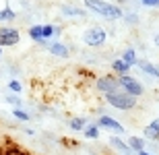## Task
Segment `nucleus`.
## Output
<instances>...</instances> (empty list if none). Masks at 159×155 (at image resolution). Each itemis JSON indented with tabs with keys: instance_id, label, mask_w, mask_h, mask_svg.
<instances>
[{
	"instance_id": "obj_23",
	"label": "nucleus",
	"mask_w": 159,
	"mask_h": 155,
	"mask_svg": "<svg viewBox=\"0 0 159 155\" xmlns=\"http://www.w3.org/2000/svg\"><path fill=\"white\" fill-rule=\"evenodd\" d=\"M6 103H11V106H15V107H21V106H23V102H21V97H19L17 93L6 95Z\"/></svg>"
},
{
	"instance_id": "obj_13",
	"label": "nucleus",
	"mask_w": 159,
	"mask_h": 155,
	"mask_svg": "<svg viewBox=\"0 0 159 155\" xmlns=\"http://www.w3.org/2000/svg\"><path fill=\"white\" fill-rule=\"evenodd\" d=\"M128 147L132 153H139V151H145V139L143 137H130L128 139Z\"/></svg>"
},
{
	"instance_id": "obj_24",
	"label": "nucleus",
	"mask_w": 159,
	"mask_h": 155,
	"mask_svg": "<svg viewBox=\"0 0 159 155\" xmlns=\"http://www.w3.org/2000/svg\"><path fill=\"white\" fill-rule=\"evenodd\" d=\"M124 21H126V23H136V21H139V19H136V15L134 12H128V15H124Z\"/></svg>"
},
{
	"instance_id": "obj_30",
	"label": "nucleus",
	"mask_w": 159,
	"mask_h": 155,
	"mask_svg": "<svg viewBox=\"0 0 159 155\" xmlns=\"http://www.w3.org/2000/svg\"><path fill=\"white\" fill-rule=\"evenodd\" d=\"M132 155H136V153H132Z\"/></svg>"
},
{
	"instance_id": "obj_28",
	"label": "nucleus",
	"mask_w": 159,
	"mask_h": 155,
	"mask_svg": "<svg viewBox=\"0 0 159 155\" xmlns=\"http://www.w3.org/2000/svg\"><path fill=\"white\" fill-rule=\"evenodd\" d=\"M114 4H118V2H126V0H112Z\"/></svg>"
},
{
	"instance_id": "obj_3",
	"label": "nucleus",
	"mask_w": 159,
	"mask_h": 155,
	"mask_svg": "<svg viewBox=\"0 0 159 155\" xmlns=\"http://www.w3.org/2000/svg\"><path fill=\"white\" fill-rule=\"evenodd\" d=\"M107 39V33L103 27H89V29L83 31V43L85 46H89V48H99V46H103Z\"/></svg>"
},
{
	"instance_id": "obj_16",
	"label": "nucleus",
	"mask_w": 159,
	"mask_h": 155,
	"mask_svg": "<svg viewBox=\"0 0 159 155\" xmlns=\"http://www.w3.org/2000/svg\"><path fill=\"white\" fill-rule=\"evenodd\" d=\"M62 15H64V17H85V11H83V8H77V6L64 4L62 6Z\"/></svg>"
},
{
	"instance_id": "obj_19",
	"label": "nucleus",
	"mask_w": 159,
	"mask_h": 155,
	"mask_svg": "<svg viewBox=\"0 0 159 155\" xmlns=\"http://www.w3.org/2000/svg\"><path fill=\"white\" fill-rule=\"evenodd\" d=\"M41 37L43 39H52V37H56V27L54 25H41Z\"/></svg>"
},
{
	"instance_id": "obj_6",
	"label": "nucleus",
	"mask_w": 159,
	"mask_h": 155,
	"mask_svg": "<svg viewBox=\"0 0 159 155\" xmlns=\"http://www.w3.org/2000/svg\"><path fill=\"white\" fill-rule=\"evenodd\" d=\"M19 39H21L19 29H15V27H0V48L17 46Z\"/></svg>"
},
{
	"instance_id": "obj_14",
	"label": "nucleus",
	"mask_w": 159,
	"mask_h": 155,
	"mask_svg": "<svg viewBox=\"0 0 159 155\" xmlns=\"http://www.w3.org/2000/svg\"><path fill=\"white\" fill-rule=\"evenodd\" d=\"M122 60L126 62L128 66H134L136 62H139V56H136V50L134 48H126L122 52Z\"/></svg>"
},
{
	"instance_id": "obj_2",
	"label": "nucleus",
	"mask_w": 159,
	"mask_h": 155,
	"mask_svg": "<svg viewBox=\"0 0 159 155\" xmlns=\"http://www.w3.org/2000/svg\"><path fill=\"white\" fill-rule=\"evenodd\" d=\"M106 102L112 107H116V110H124L126 112V110H132L136 106V97H132L128 93H124L122 89H118V91H114V93H107Z\"/></svg>"
},
{
	"instance_id": "obj_9",
	"label": "nucleus",
	"mask_w": 159,
	"mask_h": 155,
	"mask_svg": "<svg viewBox=\"0 0 159 155\" xmlns=\"http://www.w3.org/2000/svg\"><path fill=\"white\" fill-rule=\"evenodd\" d=\"M110 145H112L116 151H120L122 155H132V151H130L128 143H124V141L118 137V134H112V137H110Z\"/></svg>"
},
{
	"instance_id": "obj_12",
	"label": "nucleus",
	"mask_w": 159,
	"mask_h": 155,
	"mask_svg": "<svg viewBox=\"0 0 159 155\" xmlns=\"http://www.w3.org/2000/svg\"><path fill=\"white\" fill-rule=\"evenodd\" d=\"M130 68H132V66H128L122 58H118V60H114V62H112V71L116 72L118 77H122V75H128Z\"/></svg>"
},
{
	"instance_id": "obj_11",
	"label": "nucleus",
	"mask_w": 159,
	"mask_h": 155,
	"mask_svg": "<svg viewBox=\"0 0 159 155\" xmlns=\"http://www.w3.org/2000/svg\"><path fill=\"white\" fill-rule=\"evenodd\" d=\"M136 64H139V68H141L143 72H147L151 77L159 79V64H153V62H149V60H139Z\"/></svg>"
},
{
	"instance_id": "obj_17",
	"label": "nucleus",
	"mask_w": 159,
	"mask_h": 155,
	"mask_svg": "<svg viewBox=\"0 0 159 155\" xmlns=\"http://www.w3.org/2000/svg\"><path fill=\"white\" fill-rule=\"evenodd\" d=\"M83 134H85V139L95 141V139H99V126L97 124H87L85 128H83Z\"/></svg>"
},
{
	"instance_id": "obj_22",
	"label": "nucleus",
	"mask_w": 159,
	"mask_h": 155,
	"mask_svg": "<svg viewBox=\"0 0 159 155\" xmlns=\"http://www.w3.org/2000/svg\"><path fill=\"white\" fill-rule=\"evenodd\" d=\"M8 89H11L12 93H17V95H19V93L23 91V85L19 83L17 79H11V81H8Z\"/></svg>"
},
{
	"instance_id": "obj_8",
	"label": "nucleus",
	"mask_w": 159,
	"mask_h": 155,
	"mask_svg": "<svg viewBox=\"0 0 159 155\" xmlns=\"http://www.w3.org/2000/svg\"><path fill=\"white\" fill-rule=\"evenodd\" d=\"M143 134H145V139H151V141H159V118L151 120V122L145 126Z\"/></svg>"
},
{
	"instance_id": "obj_29",
	"label": "nucleus",
	"mask_w": 159,
	"mask_h": 155,
	"mask_svg": "<svg viewBox=\"0 0 159 155\" xmlns=\"http://www.w3.org/2000/svg\"><path fill=\"white\" fill-rule=\"evenodd\" d=\"M0 56H2V48H0Z\"/></svg>"
},
{
	"instance_id": "obj_21",
	"label": "nucleus",
	"mask_w": 159,
	"mask_h": 155,
	"mask_svg": "<svg viewBox=\"0 0 159 155\" xmlns=\"http://www.w3.org/2000/svg\"><path fill=\"white\" fill-rule=\"evenodd\" d=\"M12 116H15L17 120H21V122H27V120H31V116L25 112V110H21V107H15V110H12Z\"/></svg>"
},
{
	"instance_id": "obj_25",
	"label": "nucleus",
	"mask_w": 159,
	"mask_h": 155,
	"mask_svg": "<svg viewBox=\"0 0 159 155\" xmlns=\"http://www.w3.org/2000/svg\"><path fill=\"white\" fill-rule=\"evenodd\" d=\"M141 4H145V6H159V0H141Z\"/></svg>"
},
{
	"instance_id": "obj_10",
	"label": "nucleus",
	"mask_w": 159,
	"mask_h": 155,
	"mask_svg": "<svg viewBox=\"0 0 159 155\" xmlns=\"http://www.w3.org/2000/svg\"><path fill=\"white\" fill-rule=\"evenodd\" d=\"M48 52L54 54V56H58V58H68V48H66L64 43H60V42H52V43H48Z\"/></svg>"
},
{
	"instance_id": "obj_15",
	"label": "nucleus",
	"mask_w": 159,
	"mask_h": 155,
	"mask_svg": "<svg viewBox=\"0 0 159 155\" xmlns=\"http://www.w3.org/2000/svg\"><path fill=\"white\" fill-rule=\"evenodd\" d=\"M29 37L33 39V42L41 43V46H48V42L41 37V25H33V27H29Z\"/></svg>"
},
{
	"instance_id": "obj_4",
	"label": "nucleus",
	"mask_w": 159,
	"mask_h": 155,
	"mask_svg": "<svg viewBox=\"0 0 159 155\" xmlns=\"http://www.w3.org/2000/svg\"><path fill=\"white\" fill-rule=\"evenodd\" d=\"M118 83H120V89H122L124 93L132 95V97H141L143 93H145L143 83L139 81V79L130 77V75H122V77H118Z\"/></svg>"
},
{
	"instance_id": "obj_5",
	"label": "nucleus",
	"mask_w": 159,
	"mask_h": 155,
	"mask_svg": "<svg viewBox=\"0 0 159 155\" xmlns=\"http://www.w3.org/2000/svg\"><path fill=\"white\" fill-rule=\"evenodd\" d=\"M95 87L99 93L107 95V93H114V91L120 89V83H118V77H112V75H106V77H99L95 81Z\"/></svg>"
},
{
	"instance_id": "obj_26",
	"label": "nucleus",
	"mask_w": 159,
	"mask_h": 155,
	"mask_svg": "<svg viewBox=\"0 0 159 155\" xmlns=\"http://www.w3.org/2000/svg\"><path fill=\"white\" fill-rule=\"evenodd\" d=\"M153 43H155V46H157V48H159V33H157V35L153 37Z\"/></svg>"
},
{
	"instance_id": "obj_20",
	"label": "nucleus",
	"mask_w": 159,
	"mask_h": 155,
	"mask_svg": "<svg viewBox=\"0 0 159 155\" xmlns=\"http://www.w3.org/2000/svg\"><path fill=\"white\" fill-rule=\"evenodd\" d=\"M87 126V118H72L70 120V128L72 130H83Z\"/></svg>"
},
{
	"instance_id": "obj_1",
	"label": "nucleus",
	"mask_w": 159,
	"mask_h": 155,
	"mask_svg": "<svg viewBox=\"0 0 159 155\" xmlns=\"http://www.w3.org/2000/svg\"><path fill=\"white\" fill-rule=\"evenodd\" d=\"M87 11H93L97 15H101L107 21H118L124 17V11L114 2H106V0H83Z\"/></svg>"
},
{
	"instance_id": "obj_27",
	"label": "nucleus",
	"mask_w": 159,
	"mask_h": 155,
	"mask_svg": "<svg viewBox=\"0 0 159 155\" xmlns=\"http://www.w3.org/2000/svg\"><path fill=\"white\" fill-rule=\"evenodd\" d=\"M136 155H151V153H147V151H139Z\"/></svg>"
},
{
	"instance_id": "obj_18",
	"label": "nucleus",
	"mask_w": 159,
	"mask_h": 155,
	"mask_svg": "<svg viewBox=\"0 0 159 155\" xmlns=\"http://www.w3.org/2000/svg\"><path fill=\"white\" fill-rule=\"evenodd\" d=\"M15 19H17V12L12 11L11 6L0 8V23H2V21H15Z\"/></svg>"
},
{
	"instance_id": "obj_7",
	"label": "nucleus",
	"mask_w": 159,
	"mask_h": 155,
	"mask_svg": "<svg viewBox=\"0 0 159 155\" xmlns=\"http://www.w3.org/2000/svg\"><path fill=\"white\" fill-rule=\"evenodd\" d=\"M95 124L99 126V128H106V130H110V132H116V134H124V126L120 124L116 118H112V116H99L97 118V122Z\"/></svg>"
}]
</instances>
